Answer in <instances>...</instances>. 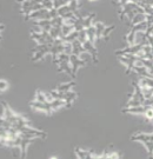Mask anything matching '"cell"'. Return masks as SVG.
<instances>
[{
    "instance_id": "obj_1",
    "label": "cell",
    "mask_w": 153,
    "mask_h": 159,
    "mask_svg": "<svg viewBox=\"0 0 153 159\" xmlns=\"http://www.w3.org/2000/svg\"><path fill=\"white\" fill-rule=\"evenodd\" d=\"M70 64L72 66V78L75 79V74H77V71L78 68L81 67V66H86L87 63L81 60L78 56H74V54H71V58H70Z\"/></svg>"
},
{
    "instance_id": "obj_2",
    "label": "cell",
    "mask_w": 153,
    "mask_h": 159,
    "mask_svg": "<svg viewBox=\"0 0 153 159\" xmlns=\"http://www.w3.org/2000/svg\"><path fill=\"white\" fill-rule=\"evenodd\" d=\"M29 106L33 108H37V110H39V111H43V112H45L46 114H52V107L51 105H50V102H29Z\"/></svg>"
},
{
    "instance_id": "obj_3",
    "label": "cell",
    "mask_w": 153,
    "mask_h": 159,
    "mask_svg": "<svg viewBox=\"0 0 153 159\" xmlns=\"http://www.w3.org/2000/svg\"><path fill=\"white\" fill-rule=\"evenodd\" d=\"M153 108L152 106H137V107H125L123 110L124 113L131 114H145L148 110Z\"/></svg>"
},
{
    "instance_id": "obj_4",
    "label": "cell",
    "mask_w": 153,
    "mask_h": 159,
    "mask_svg": "<svg viewBox=\"0 0 153 159\" xmlns=\"http://www.w3.org/2000/svg\"><path fill=\"white\" fill-rule=\"evenodd\" d=\"M83 46H84V48H85L86 52H88L92 56V58H93V61H98V51H97L96 48V45L94 44H92L90 40H87V41H85L84 44H83Z\"/></svg>"
},
{
    "instance_id": "obj_5",
    "label": "cell",
    "mask_w": 153,
    "mask_h": 159,
    "mask_svg": "<svg viewBox=\"0 0 153 159\" xmlns=\"http://www.w3.org/2000/svg\"><path fill=\"white\" fill-rule=\"evenodd\" d=\"M35 140V138H23L21 137V143H20V156H21V158L25 159L26 158V152H27V146H29V144H32V143Z\"/></svg>"
},
{
    "instance_id": "obj_6",
    "label": "cell",
    "mask_w": 153,
    "mask_h": 159,
    "mask_svg": "<svg viewBox=\"0 0 153 159\" xmlns=\"http://www.w3.org/2000/svg\"><path fill=\"white\" fill-rule=\"evenodd\" d=\"M75 153H77L79 159H94V156H93L92 151H85V150L77 148H75Z\"/></svg>"
},
{
    "instance_id": "obj_7",
    "label": "cell",
    "mask_w": 153,
    "mask_h": 159,
    "mask_svg": "<svg viewBox=\"0 0 153 159\" xmlns=\"http://www.w3.org/2000/svg\"><path fill=\"white\" fill-rule=\"evenodd\" d=\"M94 27H96L97 40H98V39H101V38H102V33H104V31H105V29H106L107 26H106V25H105L104 23L97 21V23H94Z\"/></svg>"
},
{
    "instance_id": "obj_8",
    "label": "cell",
    "mask_w": 153,
    "mask_h": 159,
    "mask_svg": "<svg viewBox=\"0 0 153 159\" xmlns=\"http://www.w3.org/2000/svg\"><path fill=\"white\" fill-rule=\"evenodd\" d=\"M94 18H96V13H92L90 16H86L84 17V20H83V25H84V27L86 29H90L92 25H94L96 21H93L94 20Z\"/></svg>"
},
{
    "instance_id": "obj_9",
    "label": "cell",
    "mask_w": 153,
    "mask_h": 159,
    "mask_svg": "<svg viewBox=\"0 0 153 159\" xmlns=\"http://www.w3.org/2000/svg\"><path fill=\"white\" fill-rule=\"evenodd\" d=\"M144 21H146V14L145 13H138V14H136V17L133 18V20L131 21L130 27L134 26V25H138V24H142Z\"/></svg>"
},
{
    "instance_id": "obj_10",
    "label": "cell",
    "mask_w": 153,
    "mask_h": 159,
    "mask_svg": "<svg viewBox=\"0 0 153 159\" xmlns=\"http://www.w3.org/2000/svg\"><path fill=\"white\" fill-rule=\"evenodd\" d=\"M75 98H77V93L73 91V90H71V91H68L65 93V98H64V100L67 102V107L71 106V104L75 100Z\"/></svg>"
},
{
    "instance_id": "obj_11",
    "label": "cell",
    "mask_w": 153,
    "mask_h": 159,
    "mask_svg": "<svg viewBox=\"0 0 153 159\" xmlns=\"http://www.w3.org/2000/svg\"><path fill=\"white\" fill-rule=\"evenodd\" d=\"M50 105H51L52 110L54 111V110H59V108L64 107V106H67V102H65L64 99H54L52 102H50Z\"/></svg>"
},
{
    "instance_id": "obj_12",
    "label": "cell",
    "mask_w": 153,
    "mask_h": 159,
    "mask_svg": "<svg viewBox=\"0 0 153 159\" xmlns=\"http://www.w3.org/2000/svg\"><path fill=\"white\" fill-rule=\"evenodd\" d=\"M74 85H75V83H74V81L64 83V84H61V85L58 86L57 90H58V91H60V92H64V93H66V92L71 91V90H72V87H74Z\"/></svg>"
},
{
    "instance_id": "obj_13",
    "label": "cell",
    "mask_w": 153,
    "mask_h": 159,
    "mask_svg": "<svg viewBox=\"0 0 153 159\" xmlns=\"http://www.w3.org/2000/svg\"><path fill=\"white\" fill-rule=\"evenodd\" d=\"M86 33H87V37H88V40L91 41L92 44L96 45V40H97V33H96V27L94 25H92L90 29H86Z\"/></svg>"
},
{
    "instance_id": "obj_14",
    "label": "cell",
    "mask_w": 153,
    "mask_h": 159,
    "mask_svg": "<svg viewBox=\"0 0 153 159\" xmlns=\"http://www.w3.org/2000/svg\"><path fill=\"white\" fill-rule=\"evenodd\" d=\"M136 34H137V32H134L133 30H130V32L126 34L125 40L128 43V46L136 45Z\"/></svg>"
},
{
    "instance_id": "obj_15",
    "label": "cell",
    "mask_w": 153,
    "mask_h": 159,
    "mask_svg": "<svg viewBox=\"0 0 153 159\" xmlns=\"http://www.w3.org/2000/svg\"><path fill=\"white\" fill-rule=\"evenodd\" d=\"M75 29H74V26H71V25H66V24H64L61 27V38L64 37H67L68 34H71L72 32H74Z\"/></svg>"
},
{
    "instance_id": "obj_16",
    "label": "cell",
    "mask_w": 153,
    "mask_h": 159,
    "mask_svg": "<svg viewBox=\"0 0 153 159\" xmlns=\"http://www.w3.org/2000/svg\"><path fill=\"white\" fill-rule=\"evenodd\" d=\"M51 25H52V27H59V29H61L62 25H64V18L59 16V17L52 19Z\"/></svg>"
},
{
    "instance_id": "obj_17",
    "label": "cell",
    "mask_w": 153,
    "mask_h": 159,
    "mask_svg": "<svg viewBox=\"0 0 153 159\" xmlns=\"http://www.w3.org/2000/svg\"><path fill=\"white\" fill-rule=\"evenodd\" d=\"M114 29H115V26H114V25H110V26H107V27L105 29V31H104V33H102V39L105 40V41H107L110 34L113 32Z\"/></svg>"
},
{
    "instance_id": "obj_18",
    "label": "cell",
    "mask_w": 153,
    "mask_h": 159,
    "mask_svg": "<svg viewBox=\"0 0 153 159\" xmlns=\"http://www.w3.org/2000/svg\"><path fill=\"white\" fill-rule=\"evenodd\" d=\"M50 34L53 39H58V38H61V29L59 27H52V30L50 31Z\"/></svg>"
},
{
    "instance_id": "obj_19",
    "label": "cell",
    "mask_w": 153,
    "mask_h": 159,
    "mask_svg": "<svg viewBox=\"0 0 153 159\" xmlns=\"http://www.w3.org/2000/svg\"><path fill=\"white\" fill-rule=\"evenodd\" d=\"M137 106H142V102L140 100H136V99H128V102H126V107H137Z\"/></svg>"
},
{
    "instance_id": "obj_20",
    "label": "cell",
    "mask_w": 153,
    "mask_h": 159,
    "mask_svg": "<svg viewBox=\"0 0 153 159\" xmlns=\"http://www.w3.org/2000/svg\"><path fill=\"white\" fill-rule=\"evenodd\" d=\"M34 100H35V102H47V99H46V97H45V93H43L41 91H37Z\"/></svg>"
},
{
    "instance_id": "obj_21",
    "label": "cell",
    "mask_w": 153,
    "mask_h": 159,
    "mask_svg": "<svg viewBox=\"0 0 153 159\" xmlns=\"http://www.w3.org/2000/svg\"><path fill=\"white\" fill-rule=\"evenodd\" d=\"M68 6H70V10H71V12H75L79 10V0H71L70 1V4H68Z\"/></svg>"
},
{
    "instance_id": "obj_22",
    "label": "cell",
    "mask_w": 153,
    "mask_h": 159,
    "mask_svg": "<svg viewBox=\"0 0 153 159\" xmlns=\"http://www.w3.org/2000/svg\"><path fill=\"white\" fill-rule=\"evenodd\" d=\"M64 53H66L68 56H71L73 53V45H72V43H65L64 44Z\"/></svg>"
},
{
    "instance_id": "obj_23",
    "label": "cell",
    "mask_w": 153,
    "mask_h": 159,
    "mask_svg": "<svg viewBox=\"0 0 153 159\" xmlns=\"http://www.w3.org/2000/svg\"><path fill=\"white\" fill-rule=\"evenodd\" d=\"M43 5L44 8L51 11L52 8H54V0H43Z\"/></svg>"
},
{
    "instance_id": "obj_24",
    "label": "cell",
    "mask_w": 153,
    "mask_h": 159,
    "mask_svg": "<svg viewBox=\"0 0 153 159\" xmlns=\"http://www.w3.org/2000/svg\"><path fill=\"white\" fill-rule=\"evenodd\" d=\"M51 94L53 96L54 99H64V98H65V93H64V92L58 91L57 89L53 90V91H51Z\"/></svg>"
},
{
    "instance_id": "obj_25",
    "label": "cell",
    "mask_w": 153,
    "mask_h": 159,
    "mask_svg": "<svg viewBox=\"0 0 153 159\" xmlns=\"http://www.w3.org/2000/svg\"><path fill=\"white\" fill-rule=\"evenodd\" d=\"M78 40H79L81 44H84L85 41H87V40H88V37H87V33H86V30L81 31V32H79V37H78Z\"/></svg>"
},
{
    "instance_id": "obj_26",
    "label": "cell",
    "mask_w": 153,
    "mask_h": 159,
    "mask_svg": "<svg viewBox=\"0 0 153 159\" xmlns=\"http://www.w3.org/2000/svg\"><path fill=\"white\" fill-rule=\"evenodd\" d=\"M68 12H71V10H70V6H68V5L61 6V7L58 10V13H59V16H60V17L65 16V14H66V13H68Z\"/></svg>"
},
{
    "instance_id": "obj_27",
    "label": "cell",
    "mask_w": 153,
    "mask_h": 159,
    "mask_svg": "<svg viewBox=\"0 0 153 159\" xmlns=\"http://www.w3.org/2000/svg\"><path fill=\"white\" fill-rule=\"evenodd\" d=\"M8 83L6 81L5 79H1V81H0V90H1V92L6 91L7 89H8Z\"/></svg>"
},
{
    "instance_id": "obj_28",
    "label": "cell",
    "mask_w": 153,
    "mask_h": 159,
    "mask_svg": "<svg viewBox=\"0 0 153 159\" xmlns=\"http://www.w3.org/2000/svg\"><path fill=\"white\" fill-rule=\"evenodd\" d=\"M59 17V13H58V10L57 8H52L51 11H50V18L52 19H54V18Z\"/></svg>"
},
{
    "instance_id": "obj_29",
    "label": "cell",
    "mask_w": 153,
    "mask_h": 159,
    "mask_svg": "<svg viewBox=\"0 0 153 159\" xmlns=\"http://www.w3.org/2000/svg\"><path fill=\"white\" fill-rule=\"evenodd\" d=\"M144 116H145V117L147 118V121H150V120H151V119L153 118V108H151V110H148L147 112H146V113L144 114Z\"/></svg>"
},
{
    "instance_id": "obj_30",
    "label": "cell",
    "mask_w": 153,
    "mask_h": 159,
    "mask_svg": "<svg viewBox=\"0 0 153 159\" xmlns=\"http://www.w3.org/2000/svg\"><path fill=\"white\" fill-rule=\"evenodd\" d=\"M152 50H153V47L151 45L142 46V51L145 52V53H152Z\"/></svg>"
},
{
    "instance_id": "obj_31",
    "label": "cell",
    "mask_w": 153,
    "mask_h": 159,
    "mask_svg": "<svg viewBox=\"0 0 153 159\" xmlns=\"http://www.w3.org/2000/svg\"><path fill=\"white\" fill-rule=\"evenodd\" d=\"M45 97H46V99H47V102H52L54 100V98H53V96L51 94V92H46Z\"/></svg>"
},
{
    "instance_id": "obj_32",
    "label": "cell",
    "mask_w": 153,
    "mask_h": 159,
    "mask_svg": "<svg viewBox=\"0 0 153 159\" xmlns=\"http://www.w3.org/2000/svg\"><path fill=\"white\" fill-rule=\"evenodd\" d=\"M50 159H58L57 157H52V158H50Z\"/></svg>"
},
{
    "instance_id": "obj_33",
    "label": "cell",
    "mask_w": 153,
    "mask_h": 159,
    "mask_svg": "<svg viewBox=\"0 0 153 159\" xmlns=\"http://www.w3.org/2000/svg\"><path fill=\"white\" fill-rule=\"evenodd\" d=\"M88 1H98V0H88Z\"/></svg>"
},
{
    "instance_id": "obj_34",
    "label": "cell",
    "mask_w": 153,
    "mask_h": 159,
    "mask_svg": "<svg viewBox=\"0 0 153 159\" xmlns=\"http://www.w3.org/2000/svg\"><path fill=\"white\" fill-rule=\"evenodd\" d=\"M152 37H153V33H152Z\"/></svg>"
}]
</instances>
